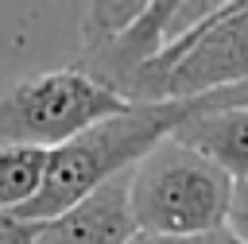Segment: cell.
Segmentation results:
<instances>
[{"label":"cell","instance_id":"cell-3","mask_svg":"<svg viewBox=\"0 0 248 244\" xmlns=\"http://www.w3.org/2000/svg\"><path fill=\"white\" fill-rule=\"evenodd\" d=\"M132 101L101 85L97 77L70 70H46L0 85V147L54 151L101 120L128 112Z\"/></svg>","mask_w":248,"mask_h":244},{"label":"cell","instance_id":"cell-1","mask_svg":"<svg viewBox=\"0 0 248 244\" xmlns=\"http://www.w3.org/2000/svg\"><path fill=\"white\" fill-rule=\"evenodd\" d=\"M194 112H198V101H155V105H132L128 112L93 124L89 132H81L70 143L50 151V170H46L43 194L19 217L54 221L58 213H66L70 205L89 198L97 186L136 170Z\"/></svg>","mask_w":248,"mask_h":244},{"label":"cell","instance_id":"cell-4","mask_svg":"<svg viewBox=\"0 0 248 244\" xmlns=\"http://www.w3.org/2000/svg\"><path fill=\"white\" fill-rule=\"evenodd\" d=\"M248 81V0L217 4L209 19L178 35L128 89L132 105L198 101Z\"/></svg>","mask_w":248,"mask_h":244},{"label":"cell","instance_id":"cell-2","mask_svg":"<svg viewBox=\"0 0 248 244\" xmlns=\"http://www.w3.org/2000/svg\"><path fill=\"white\" fill-rule=\"evenodd\" d=\"M232 190L236 182L221 167L182 147L178 139L159 143L132 170V209L143 236L190 240L225 232Z\"/></svg>","mask_w":248,"mask_h":244},{"label":"cell","instance_id":"cell-9","mask_svg":"<svg viewBox=\"0 0 248 244\" xmlns=\"http://www.w3.org/2000/svg\"><path fill=\"white\" fill-rule=\"evenodd\" d=\"M43 221H27L19 213H0V244H39Z\"/></svg>","mask_w":248,"mask_h":244},{"label":"cell","instance_id":"cell-8","mask_svg":"<svg viewBox=\"0 0 248 244\" xmlns=\"http://www.w3.org/2000/svg\"><path fill=\"white\" fill-rule=\"evenodd\" d=\"M147 4H89L81 12V54H93L101 46H108L116 35H124L140 15H143Z\"/></svg>","mask_w":248,"mask_h":244},{"label":"cell","instance_id":"cell-6","mask_svg":"<svg viewBox=\"0 0 248 244\" xmlns=\"http://www.w3.org/2000/svg\"><path fill=\"white\" fill-rule=\"evenodd\" d=\"M170 139L221 167L232 182H248V108L209 105L205 97H198V112Z\"/></svg>","mask_w":248,"mask_h":244},{"label":"cell","instance_id":"cell-5","mask_svg":"<svg viewBox=\"0 0 248 244\" xmlns=\"http://www.w3.org/2000/svg\"><path fill=\"white\" fill-rule=\"evenodd\" d=\"M140 221L132 209V170L97 186L89 198L58 213L54 221H43L39 244H136Z\"/></svg>","mask_w":248,"mask_h":244},{"label":"cell","instance_id":"cell-12","mask_svg":"<svg viewBox=\"0 0 248 244\" xmlns=\"http://www.w3.org/2000/svg\"><path fill=\"white\" fill-rule=\"evenodd\" d=\"M205 101H209V105H236V108H248V81H244V85H232V89H221V93H209Z\"/></svg>","mask_w":248,"mask_h":244},{"label":"cell","instance_id":"cell-7","mask_svg":"<svg viewBox=\"0 0 248 244\" xmlns=\"http://www.w3.org/2000/svg\"><path fill=\"white\" fill-rule=\"evenodd\" d=\"M50 151L43 147H0V213H23L46 182Z\"/></svg>","mask_w":248,"mask_h":244},{"label":"cell","instance_id":"cell-11","mask_svg":"<svg viewBox=\"0 0 248 244\" xmlns=\"http://www.w3.org/2000/svg\"><path fill=\"white\" fill-rule=\"evenodd\" d=\"M136 244H240L236 236H229V229L225 232H209V236H190V240H167V236H140Z\"/></svg>","mask_w":248,"mask_h":244},{"label":"cell","instance_id":"cell-10","mask_svg":"<svg viewBox=\"0 0 248 244\" xmlns=\"http://www.w3.org/2000/svg\"><path fill=\"white\" fill-rule=\"evenodd\" d=\"M229 236H236L240 244H248V182H236L232 190V209H229Z\"/></svg>","mask_w":248,"mask_h":244}]
</instances>
